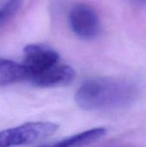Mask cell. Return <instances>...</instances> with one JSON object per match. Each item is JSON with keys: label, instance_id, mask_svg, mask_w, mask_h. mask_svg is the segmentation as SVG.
<instances>
[{"label": "cell", "instance_id": "obj_4", "mask_svg": "<svg viewBox=\"0 0 146 147\" xmlns=\"http://www.w3.org/2000/svg\"><path fill=\"white\" fill-rule=\"evenodd\" d=\"M23 53L22 65L28 73V82L32 76L59 63V54L54 49L44 45H28L24 48Z\"/></svg>", "mask_w": 146, "mask_h": 147}, {"label": "cell", "instance_id": "obj_1", "mask_svg": "<svg viewBox=\"0 0 146 147\" xmlns=\"http://www.w3.org/2000/svg\"><path fill=\"white\" fill-rule=\"evenodd\" d=\"M138 96V89L131 83L113 78L86 80L75 95L76 102L91 111L114 110L130 106Z\"/></svg>", "mask_w": 146, "mask_h": 147}, {"label": "cell", "instance_id": "obj_7", "mask_svg": "<svg viewBox=\"0 0 146 147\" xmlns=\"http://www.w3.org/2000/svg\"><path fill=\"white\" fill-rule=\"evenodd\" d=\"M107 133L102 127L92 128L62 140L59 142L40 147H85L102 139Z\"/></svg>", "mask_w": 146, "mask_h": 147}, {"label": "cell", "instance_id": "obj_8", "mask_svg": "<svg viewBox=\"0 0 146 147\" xmlns=\"http://www.w3.org/2000/svg\"><path fill=\"white\" fill-rule=\"evenodd\" d=\"M25 0H7L0 8V27L12 18L20 9Z\"/></svg>", "mask_w": 146, "mask_h": 147}, {"label": "cell", "instance_id": "obj_5", "mask_svg": "<svg viewBox=\"0 0 146 147\" xmlns=\"http://www.w3.org/2000/svg\"><path fill=\"white\" fill-rule=\"evenodd\" d=\"M75 76L76 73L72 67L59 63L32 76L28 82L41 88H53L68 85L74 80Z\"/></svg>", "mask_w": 146, "mask_h": 147}, {"label": "cell", "instance_id": "obj_2", "mask_svg": "<svg viewBox=\"0 0 146 147\" xmlns=\"http://www.w3.org/2000/svg\"><path fill=\"white\" fill-rule=\"evenodd\" d=\"M59 126L52 122H29L0 132V147H14L35 143L52 135Z\"/></svg>", "mask_w": 146, "mask_h": 147}, {"label": "cell", "instance_id": "obj_3", "mask_svg": "<svg viewBox=\"0 0 146 147\" xmlns=\"http://www.w3.org/2000/svg\"><path fill=\"white\" fill-rule=\"evenodd\" d=\"M69 22L72 31L80 38L90 40L100 31V21L96 11L89 5H75L69 15Z\"/></svg>", "mask_w": 146, "mask_h": 147}, {"label": "cell", "instance_id": "obj_6", "mask_svg": "<svg viewBox=\"0 0 146 147\" xmlns=\"http://www.w3.org/2000/svg\"><path fill=\"white\" fill-rule=\"evenodd\" d=\"M28 73L22 64L0 59V86L28 81Z\"/></svg>", "mask_w": 146, "mask_h": 147}]
</instances>
